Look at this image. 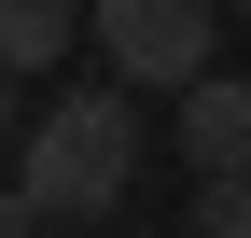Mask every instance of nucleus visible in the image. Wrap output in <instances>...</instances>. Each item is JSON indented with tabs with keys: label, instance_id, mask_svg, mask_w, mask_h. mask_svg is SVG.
<instances>
[{
	"label": "nucleus",
	"instance_id": "1",
	"mask_svg": "<svg viewBox=\"0 0 251 238\" xmlns=\"http://www.w3.org/2000/svg\"><path fill=\"white\" fill-rule=\"evenodd\" d=\"M126 182H140V98L126 84H70L14 140V196L42 224H98V210H126Z\"/></svg>",
	"mask_w": 251,
	"mask_h": 238
},
{
	"label": "nucleus",
	"instance_id": "2",
	"mask_svg": "<svg viewBox=\"0 0 251 238\" xmlns=\"http://www.w3.org/2000/svg\"><path fill=\"white\" fill-rule=\"evenodd\" d=\"M209 0H98V14H84V42L112 56V84L126 98H196L209 84Z\"/></svg>",
	"mask_w": 251,
	"mask_h": 238
},
{
	"label": "nucleus",
	"instance_id": "3",
	"mask_svg": "<svg viewBox=\"0 0 251 238\" xmlns=\"http://www.w3.org/2000/svg\"><path fill=\"white\" fill-rule=\"evenodd\" d=\"M181 112V154H196V182H251V84L237 70H209L196 98H168Z\"/></svg>",
	"mask_w": 251,
	"mask_h": 238
},
{
	"label": "nucleus",
	"instance_id": "4",
	"mask_svg": "<svg viewBox=\"0 0 251 238\" xmlns=\"http://www.w3.org/2000/svg\"><path fill=\"white\" fill-rule=\"evenodd\" d=\"M84 28V0H0V70H56Z\"/></svg>",
	"mask_w": 251,
	"mask_h": 238
},
{
	"label": "nucleus",
	"instance_id": "5",
	"mask_svg": "<svg viewBox=\"0 0 251 238\" xmlns=\"http://www.w3.org/2000/svg\"><path fill=\"white\" fill-rule=\"evenodd\" d=\"M196 238H251V182H196Z\"/></svg>",
	"mask_w": 251,
	"mask_h": 238
},
{
	"label": "nucleus",
	"instance_id": "6",
	"mask_svg": "<svg viewBox=\"0 0 251 238\" xmlns=\"http://www.w3.org/2000/svg\"><path fill=\"white\" fill-rule=\"evenodd\" d=\"M0 238H70V224H42L28 196H0Z\"/></svg>",
	"mask_w": 251,
	"mask_h": 238
},
{
	"label": "nucleus",
	"instance_id": "7",
	"mask_svg": "<svg viewBox=\"0 0 251 238\" xmlns=\"http://www.w3.org/2000/svg\"><path fill=\"white\" fill-rule=\"evenodd\" d=\"M0 154H14V70H0Z\"/></svg>",
	"mask_w": 251,
	"mask_h": 238
},
{
	"label": "nucleus",
	"instance_id": "8",
	"mask_svg": "<svg viewBox=\"0 0 251 238\" xmlns=\"http://www.w3.org/2000/svg\"><path fill=\"white\" fill-rule=\"evenodd\" d=\"M237 28H251V0H237Z\"/></svg>",
	"mask_w": 251,
	"mask_h": 238
}]
</instances>
